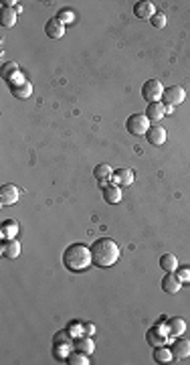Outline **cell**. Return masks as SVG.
<instances>
[{"label":"cell","mask_w":190,"mask_h":365,"mask_svg":"<svg viewBox=\"0 0 190 365\" xmlns=\"http://www.w3.org/2000/svg\"><path fill=\"white\" fill-rule=\"evenodd\" d=\"M91 256H93V264L99 268H111L120 260L122 250L120 246L113 242L111 238H99L91 246Z\"/></svg>","instance_id":"1"},{"label":"cell","mask_w":190,"mask_h":365,"mask_svg":"<svg viewBox=\"0 0 190 365\" xmlns=\"http://www.w3.org/2000/svg\"><path fill=\"white\" fill-rule=\"evenodd\" d=\"M63 264L69 272H85L93 264L91 248L85 244H71L63 254Z\"/></svg>","instance_id":"2"},{"label":"cell","mask_w":190,"mask_h":365,"mask_svg":"<svg viewBox=\"0 0 190 365\" xmlns=\"http://www.w3.org/2000/svg\"><path fill=\"white\" fill-rule=\"evenodd\" d=\"M150 126H152V122L146 118V114H132L126 120V130L132 136H146L148 130H150Z\"/></svg>","instance_id":"3"},{"label":"cell","mask_w":190,"mask_h":365,"mask_svg":"<svg viewBox=\"0 0 190 365\" xmlns=\"http://www.w3.org/2000/svg\"><path fill=\"white\" fill-rule=\"evenodd\" d=\"M162 96H164V88L158 80H148L144 86H142V98L148 102V104H156V102H162Z\"/></svg>","instance_id":"4"},{"label":"cell","mask_w":190,"mask_h":365,"mask_svg":"<svg viewBox=\"0 0 190 365\" xmlns=\"http://www.w3.org/2000/svg\"><path fill=\"white\" fill-rule=\"evenodd\" d=\"M168 335H170L168 324H166V326H162V324H158V322H156L152 328H148V333H146V341H148V345H152V347H160V345H166Z\"/></svg>","instance_id":"5"},{"label":"cell","mask_w":190,"mask_h":365,"mask_svg":"<svg viewBox=\"0 0 190 365\" xmlns=\"http://www.w3.org/2000/svg\"><path fill=\"white\" fill-rule=\"evenodd\" d=\"M186 100V92L182 86H170L164 90V96H162V104L164 106H180L182 102Z\"/></svg>","instance_id":"6"},{"label":"cell","mask_w":190,"mask_h":365,"mask_svg":"<svg viewBox=\"0 0 190 365\" xmlns=\"http://www.w3.org/2000/svg\"><path fill=\"white\" fill-rule=\"evenodd\" d=\"M20 199V189L16 185H12V182H8V185H2L0 187V205H14L16 201Z\"/></svg>","instance_id":"7"},{"label":"cell","mask_w":190,"mask_h":365,"mask_svg":"<svg viewBox=\"0 0 190 365\" xmlns=\"http://www.w3.org/2000/svg\"><path fill=\"white\" fill-rule=\"evenodd\" d=\"M134 180H136V174H134V170L128 168V166L113 170V180H111L113 185H118V187H132Z\"/></svg>","instance_id":"8"},{"label":"cell","mask_w":190,"mask_h":365,"mask_svg":"<svg viewBox=\"0 0 190 365\" xmlns=\"http://www.w3.org/2000/svg\"><path fill=\"white\" fill-rule=\"evenodd\" d=\"M158 10H156V4L150 2V0H140V2L134 4V14L142 20H152V16H154Z\"/></svg>","instance_id":"9"},{"label":"cell","mask_w":190,"mask_h":365,"mask_svg":"<svg viewBox=\"0 0 190 365\" xmlns=\"http://www.w3.org/2000/svg\"><path fill=\"white\" fill-rule=\"evenodd\" d=\"M93 176H95V180L99 182L101 187H107V185H111V180H113V168L107 162H101V164H97L93 168Z\"/></svg>","instance_id":"10"},{"label":"cell","mask_w":190,"mask_h":365,"mask_svg":"<svg viewBox=\"0 0 190 365\" xmlns=\"http://www.w3.org/2000/svg\"><path fill=\"white\" fill-rule=\"evenodd\" d=\"M172 355L176 361H182V359H188L190 357V339H182V337H176V341L172 343Z\"/></svg>","instance_id":"11"},{"label":"cell","mask_w":190,"mask_h":365,"mask_svg":"<svg viewBox=\"0 0 190 365\" xmlns=\"http://www.w3.org/2000/svg\"><path fill=\"white\" fill-rule=\"evenodd\" d=\"M166 138H168L166 128H162V126H158V124L150 126V130H148V134H146V140H148L152 146H162V144L166 142Z\"/></svg>","instance_id":"12"},{"label":"cell","mask_w":190,"mask_h":365,"mask_svg":"<svg viewBox=\"0 0 190 365\" xmlns=\"http://www.w3.org/2000/svg\"><path fill=\"white\" fill-rule=\"evenodd\" d=\"M146 118L152 122V124H158L164 116H166V106L162 104V102H156V104H148V108H146Z\"/></svg>","instance_id":"13"},{"label":"cell","mask_w":190,"mask_h":365,"mask_svg":"<svg viewBox=\"0 0 190 365\" xmlns=\"http://www.w3.org/2000/svg\"><path fill=\"white\" fill-rule=\"evenodd\" d=\"M180 288H182V282L178 280V276L174 272H166V276L162 278V290L166 294H176V292H180Z\"/></svg>","instance_id":"14"},{"label":"cell","mask_w":190,"mask_h":365,"mask_svg":"<svg viewBox=\"0 0 190 365\" xmlns=\"http://www.w3.org/2000/svg\"><path fill=\"white\" fill-rule=\"evenodd\" d=\"M45 32H47V36H51V39H61V36H65V24L55 16V18L47 20Z\"/></svg>","instance_id":"15"},{"label":"cell","mask_w":190,"mask_h":365,"mask_svg":"<svg viewBox=\"0 0 190 365\" xmlns=\"http://www.w3.org/2000/svg\"><path fill=\"white\" fill-rule=\"evenodd\" d=\"M0 252H2V256H4V258H8V260L18 258V254H20V244H18V240H16V238H14V240H4V242H2V248H0Z\"/></svg>","instance_id":"16"},{"label":"cell","mask_w":190,"mask_h":365,"mask_svg":"<svg viewBox=\"0 0 190 365\" xmlns=\"http://www.w3.org/2000/svg\"><path fill=\"white\" fill-rule=\"evenodd\" d=\"M103 199L109 203V205H116V203H120L122 201V187H118V185H107V187H103Z\"/></svg>","instance_id":"17"},{"label":"cell","mask_w":190,"mask_h":365,"mask_svg":"<svg viewBox=\"0 0 190 365\" xmlns=\"http://www.w3.org/2000/svg\"><path fill=\"white\" fill-rule=\"evenodd\" d=\"M168 331L172 337H182L184 331H186V320L180 318V316H172L168 318Z\"/></svg>","instance_id":"18"},{"label":"cell","mask_w":190,"mask_h":365,"mask_svg":"<svg viewBox=\"0 0 190 365\" xmlns=\"http://www.w3.org/2000/svg\"><path fill=\"white\" fill-rule=\"evenodd\" d=\"M10 92H12V96H14V98H18V100H26V98H30V94H32V86H30V82L12 84V86H10Z\"/></svg>","instance_id":"19"},{"label":"cell","mask_w":190,"mask_h":365,"mask_svg":"<svg viewBox=\"0 0 190 365\" xmlns=\"http://www.w3.org/2000/svg\"><path fill=\"white\" fill-rule=\"evenodd\" d=\"M73 345H75V351H81V353H93V349H95V343H93V339L91 337H87V335H81V337H77L73 341Z\"/></svg>","instance_id":"20"},{"label":"cell","mask_w":190,"mask_h":365,"mask_svg":"<svg viewBox=\"0 0 190 365\" xmlns=\"http://www.w3.org/2000/svg\"><path fill=\"white\" fill-rule=\"evenodd\" d=\"M160 268L164 272H176L178 270V258L174 254H164L160 258Z\"/></svg>","instance_id":"21"},{"label":"cell","mask_w":190,"mask_h":365,"mask_svg":"<svg viewBox=\"0 0 190 365\" xmlns=\"http://www.w3.org/2000/svg\"><path fill=\"white\" fill-rule=\"evenodd\" d=\"M0 234H2V240H14L16 234H18V224L12 222V219H6V222L2 224V230H0Z\"/></svg>","instance_id":"22"},{"label":"cell","mask_w":190,"mask_h":365,"mask_svg":"<svg viewBox=\"0 0 190 365\" xmlns=\"http://www.w3.org/2000/svg\"><path fill=\"white\" fill-rule=\"evenodd\" d=\"M174 355H172V349L170 347H154V361L158 363H172Z\"/></svg>","instance_id":"23"},{"label":"cell","mask_w":190,"mask_h":365,"mask_svg":"<svg viewBox=\"0 0 190 365\" xmlns=\"http://www.w3.org/2000/svg\"><path fill=\"white\" fill-rule=\"evenodd\" d=\"M67 363H69V365H89V357H87V353L73 351V353H69Z\"/></svg>","instance_id":"24"},{"label":"cell","mask_w":190,"mask_h":365,"mask_svg":"<svg viewBox=\"0 0 190 365\" xmlns=\"http://www.w3.org/2000/svg\"><path fill=\"white\" fill-rule=\"evenodd\" d=\"M0 22H2V26L6 28H12L16 24V10L12 8H2V16H0Z\"/></svg>","instance_id":"25"},{"label":"cell","mask_w":190,"mask_h":365,"mask_svg":"<svg viewBox=\"0 0 190 365\" xmlns=\"http://www.w3.org/2000/svg\"><path fill=\"white\" fill-rule=\"evenodd\" d=\"M73 341H75V339H73V335L67 331V328H65V331H59V333L53 337V343H55V345H73Z\"/></svg>","instance_id":"26"},{"label":"cell","mask_w":190,"mask_h":365,"mask_svg":"<svg viewBox=\"0 0 190 365\" xmlns=\"http://www.w3.org/2000/svg\"><path fill=\"white\" fill-rule=\"evenodd\" d=\"M57 18H59L65 26H67V24H73V22H75V12L69 10V8H61L59 14H57Z\"/></svg>","instance_id":"27"},{"label":"cell","mask_w":190,"mask_h":365,"mask_svg":"<svg viewBox=\"0 0 190 365\" xmlns=\"http://www.w3.org/2000/svg\"><path fill=\"white\" fill-rule=\"evenodd\" d=\"M150 22H152V26H154V28H164L168 20H166V14L158 10L154 16H152V20H150Z\"/></svg>","instance_id":"28"},{"label":"cell","mask_w":190,"mask_h":365,"mask_svg":"<svg viewBox=\"0 0 190 365\" xmlns=\"http://www.w3.org/2000/svg\"><path fill=\"white\" fill-rule=\"evenodd\" d=\"M67 331L73 335V339H77V337H81L83 335V322H69V326H67Z\"/></svg>","instance_id":"29"},{"label":"cell","mask_w":190,"mask_h":365,"mask_svg":"<svg viewBox=\"0 0 190 365\" xmlns=\"http://www.w3.org/2000/svg\"><path fill=\"white\" fill-rule=\"evenodd\" d=\"M16 71H18V65H16V63H12V61H10V63H4V65H2V78L8 80L10 73H16Z\"/></svg>","instance_id":"30"},{"label":"cell","mask_w":190,"mask_h":365,"mask_svg":"<svg viewBox=\"0 0 190 365\" xmlns=\"http://www.w3.org/2000/svg\"><path fill=\"white\" fill-rule=\"evenodd\" d=\"M176 276L182 284H190V268H178L176 270Z\"/></svg>","instance_id":"31"},{"label":"cell","mask_w":190,"mask_h":365,"mask_svg":"<svg viewBox=\"0 0 190 365\" xmlns=\"http://www.w3.org/2000/svg\"><path fill=\"white\" fill-rule=\"evenodd\" d=\"M83 335H87V337L95 335V324H91V322H85V324H83Z\"/></svg>","instance_id":"32"},{"label":"cell","mask_w":190,"mask_h":365,"mask_svg":"<svg viewBox=\"0 0 190 365\" xmlns=\"http://www.w3.org/2000/svg\"><path fill=\"white\" fill-rule=\"evenodd\" d=\"M166 114H174V106H166Z\"/></svg>","instance_id":"33"}]
</instances>
